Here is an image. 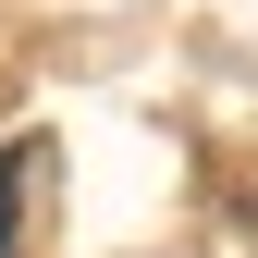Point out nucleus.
I'll return each instance as SVG.
<instances>
[{"mask_svg": "<svg viewBox=\"0 0 258 258\" xmlns=\"http://www.w3.org/2000/svg\"><path fill=\"white\" fill-rule=\"evenodd\" d=\"M25 184H37V148H13V160H0V246L25 234Z\"/></svg>", "mask_w": 258, "mask_h": 258, "instance_id": "obj_1", "label": "nucleus"}]
</instances>
